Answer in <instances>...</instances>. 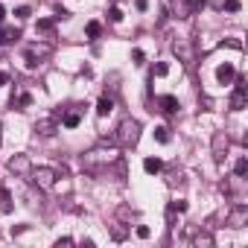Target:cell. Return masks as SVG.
<instances>
[{
	"instance_id": "cell-1",
	"label": "cell",
	"mask_w": 248,
	"mask_h": 248,
	"mask_svg": "<svg viewBox=\"0 0 248 248\" xmlns=\"http://www.w3.org/2000/svg\"><path fill=\"white\" fill-rule=\"evenodd\" d=\"M117 161H120V152L111 149V146H93V149H88V152L82 155V167H85L88 172L108 170V167L117 164Z\"/></svg>"
},
{
	"instance_id": "cell-2",
	"label": "cell",
	"mask_w": 248,
	"mask_h": 248,
	"mask_svg": "<svg viewBox=\"0 0 248 248\" xmlns=\"http://www.w3.org/2000/svg\"><path fill=\"white\" fill-rule=\"evenodd\" d=\"M114 140H117L120 146H126V149L138 146V140H140V123H138V120H132V117H126V120H123L120 126H117Z\"/></svg>"
},
{
	"instance_id": "cell-3",
	"label": "cell",
	"mask_w": 248,
	"mask_h": 248,
	"mask_svg": "<svg viewBox=\"0 0 248 248\" xmlns=\"http://www.w3.org/2000/svg\"><path fill=\"white\" fill-rule=\"evenodd\" d=\"M50 53H53V47H50V44H32V47H27L24 62H27V67H30V70H35L44 59H50Z\"/></svg>"
},
{
	"instance_id": "cell-4",
	"label": "cell",
	"mask_w": 248,
	"mask_h": 248,
	"mask_svg": "<svg viewBox=\"0 0 248 248\" xmlns=\"http://www.w3.org/2000/svg\"><path fill=\"white\" fill-rule=\"evenodd\" d=\"M30 181L35 184V187H41V190H53L56 187V172L50 170V167H32V172H30Z\"/></svg>"
},
{
	"instance_id": "cell-5",
	"label": "cell",
	"mask_w": 248,
	"mask_h": 248,
	"mask_svg": "<svg viewBox=\"0 0 248 248\" xmlns=\"http://www.w3.org/2000/svg\"><path fill=\"white\" fill-rule=\"evenodd\" d=\"M228 149H231V138H228V132H213V140H210V152H213V158H216L219 164L225 161Z\"/></svg>"
},
{
	"instance_id": "cell-6",
	"label": "cell",
	"mask_w": 248,
	"mask_h": 248,
	"mask_svg": "<svg viewBox=\"0 0 248 248\" xmlns=\"http://www.w3.org/2000/svg\"><path fill=\"white\" fill-rule=\"evenodd\" d=\"M6 170L15 172L18 178H30V172H32V161H30V155H15V158H9Z\"/></svg>"
},
{
	"instance_id": "cell-7",
	"label": "cell",
	"mask_w": 248,
	"mask_h": 248,
	"mask_svg": "<svg viewBox=\"0 0 248 248\" xmlns=\"http://www.w3.org/2000/svg\"><path fill=\"white\" fill-rule=\"evenodd\" d=\"M172 53H175L187 67H193L196 56H193V44H190V38H178V41H172Z\"/></svg>"
},
{
	"instance_id": "cell-8",
	"label": "cell",
	"mask_w": 248,
	"mask_h": 248,
	"mask_svg": "<svg viewBox=\"0 0 248 248\" xmlns=\"http://www.w3.org/2000/svg\"><path fill=\"white\" fill-rule=\"evenodd\" d=\"M225 222H228L231 228H245V225H248V204L236 202V207L225 216Z\"/></svg>"
},
{
	"instance_id": "cell-9",
	"label": "cell",
	"mask_w": 248,
	"mask_h": 248,
	"mask_svg": "<svg viewBox=\"0 0 248 248\" xmlns=\"http://www.w3.org/2000/svg\"><path fill=\"white\" fill-rule=\"evenodd\" d=\"M245 99H248L245 79H236V88H233V93H231V111H242V108H245Z\"/></svg>"
},
{
	"instance_id": "cell-10",
	"label": "cell",
	"mask_w": 248,
	"mask_h": 248,
	"mask_svg": "<svg viewBox=\"0 0 248 248\" xmlns=\"http://www.w3.org/2000/svg\"><path fill=\"white\" fill-rule=\"evenodd\" d=\"M56 129H59V114H53V117H41V120L35 123V132L44 135V138L56 135Z\"/></svg>"
},
{
	"instance_id": "cell-11",
	"label": "cell",
	"mask_w": 248,
	"mask_h": 248,
	"mask_svg": "<svg viewBox=\"0 0 248 248\" xmlns=\"http://www.w3.org/2000/svg\"><path fill=\"white\" fill-rule=\"evenodd\" d=\"M233 79H236V67H233V64L225 62V64L216 67V82H219V85H231Z\"/></svg>"
},
{
	"instance_id": "cell-12",
	"label": "cell",
	"mask_w": 248,
	"mask_h": 248,
	"mask_svg": "<svg viewBox=\"0 0 248 248\" xmlns=\"http://www.w3.org/2000/svg\"><path fill=\"white\" fill-rule=\"evenodd\" d=\"M79 123H82V111H79V108H76V111L62 114V126H64V129H76Z\"/></svg>"
},
{
	"instance_id": "cell-13",
	"label": "cell",
	"mask_w": 248,
	"mask_h": 248,
	"mask_svg": "<svg viewBox=\"0 0 248 248\" xmlns=\"http://www.w3.org/2000/svg\"><path fill=\"white\" fill-rule=\"evenodd\" d=\"M202 6H204V0H184V6L178 9V15H181V18H190V15H193L196 9H202Z\"/></svg>"
},
{
	"instance_id": "cell-14",
	"label": "cell",
	"mask_w": 248,
	"mask_h": 248,
	"mask_svg": "<svg viewBox=\"0 0 248 248\" xmlns=\"http://www.w3.org/2000/svg\"><path fill=\"white\" fill-rule=\"evenodd\" d=\"M158 105H161V111H164V114H175V111L181 108L175 96H161V99H158Z\"/></svg>"
},
{
	"instance_id": "cell-15",
	"label": "cell",
	"mask_w": 248,
	"mask_h": 248,
	"mask_svg": "<svg viewBox=\"0 0 248 248\" xmlns=\"http://www.w3.org/2000/svg\"><path fill=\"white\" fill-rule=\"evenodd\" d=\"M184 210H187V202H181V199H178V202H170V207H167V222L172 225V222H175V213H184Z\"/></svg>"
},
{
	"instance_id": "cell-16",
	"label": "cell",
	"mask_w": 248,
	"mask_h": 248,
	"mask_svg": "<svg viewBox=\"0 0 248 248\" xmlns=\"http://www.w3.org/2000/svg\"><path fill=\"white\" fill-rule=\"evenodd\" d=\"M111 111H114V99H111V96L105 93V96H102V99L96 102V114H99V117H108Z\"/></svg>"
},
{
	"instance_id": "cell-17",
	"label": "cell",
	"mask_w": 248,
	"mask_h": 248,
	"mask_svg": "<svg viewBox=\"0 0 248 248\" xmlns=\"http://www.w3.org/2000/svg\"><path fill=\"white\" fill-rule=\"evenodd\" d=\"M12 105H15V108H30V105H32V96H30L27 91H18V96H12Z\"/></svg>"
},
{
	"instance_id": "cell-18",
	"label": "cell",
	"mask_w": 248,
	"mask_h": 248,
	"mask_svg": "<svg viewBox=\"0 0 248 248\" xmlns=\"http://www.w3.org/2000/svg\"><path fill=\"white\" fill-rule=\"evenodd\" d=\"M143 170H146L149 175H158V172L164 170V164H161L158 158H146V161H143Z\"/></svg>"
},
{
	"instance_id": "cell-19",
	"label": "cell",
	"mask_w": 248,
	"mask_h": 248,
	"mask_svg": "<svg viewBox=\"0 0 248 248\" xmlns=\"http://www.w3.org/2000/svg\"><path fill=\"white\" fill-rule=\"evenodd\" d=\"M0 210H3V213H9V210H12V196H9V190H6V187H0Z\"/></svg>"
},
{
	"instance_id": "cell-20",
	"label": "cell",
	"mask_w": 248,
	"mask_h": 248,
	"mask_svg": "<svg viewBox=\"0 0 248 248\" xmlns=\"http://www.w3.org/2000/svg\"><path fill=\"white\" fill-rule=\"evenodd\" d=\"M111 236H114L117 242L126 239V228H123V222H111Z\"/></svg>"
},
{
	"instance_id": "cell-21",
	"label": "cell",
	"mask_w": 248,
	"mask_h": 248,
	"mask_svg": "<svg viewBox=\"0 0 248 248\" xmlns=\"http://www.w3.org/2000/svg\"><path fill=\"white\" fill-rule=\"evenodd\" d=\"M233 175H239V178L248 175V161H245V158H239V161L233 164Z\"/></svg>"
},
{
	"instance_id": "cell-22",
	"label": "cell",
	"mask_w": 248,
	"mask_h": 248,
	"mask_svg": "<svg viewBox=\"0 0 248 248\" xmlns=\"http://www.w3.org/2000/svg\"><path fill=\"white\" fill-rule=\"evenodd\" d=\"M99 32H102V27H99V21H91V24L85 27V35H88V38H96Z\"/></svg>"
},
{
	"instance_id": "cell-23",
	"label": "cell",
	"mask_w": 248,
	"mask_h": 248,
	"mask_svg": "<svg viewBox=\"0 0 248 248\" xmlns=\"http://www.w3.org/2000/svg\"><path fill=\"white\" fill-rule=\"evenodd\" d=\"M155 140H158V143H170V129H167V126H158V129H155Z\"/></svg>"
},
{
	"instance_id": "cell-24",
	"label": "cell",
	"mask_w": 248,
	"mask_h": 248,
	"mask_svg": "<svg viewBox=\"0 0 248 248\" xmlns=\"http://www.w3.org/2000/svg\"><path fill=\"white\" fill-rule=\"evenodd\" d=\"M167 184H170V187H178V184H184V178H181V170H170V178H167Z\"/></svg>"
},
{
	"instance_id": "cell-25",
	"label": "cell",
	"mask_w": 248,
	"mask_h": 248,
	"mask_svg": "<svg viewBox=\"0 0 248 248\" xmlns=\"http://www.w3.org/2000/svg\"><path fill=\"white\" fill-rule=\"evenodd\" d=\"M222 9H228V12H239L242 3H239V0H222Z\"/></svg>"
},
{
	"instance_id": "cell-26",
	"label": "cell",
	"mask_w": 248,
	"mask_h": 248,
	"mask_svg": "<svg viewBox=\"0 0 248 248\" xmlns=\"http://www.w3.org/2000/svg\"><path fill=\"white\" fill-rule=\"evenodd\" d=\"M108 18H111V24H120V21H123V12H120L117 6H111V9H108Z\"/></svg>"
},
{
	"instance_id": "cell-27",
	"label": "cell",
	"mask_w": 248,
	"mask_h": 248,
	"mask_svg": "<svg viewBox=\"0 0 248 248\" xmlns=\"http://www.w3.org/2000/svg\"><path fill=\"white\" fill-rule=\"evenodd\" d=\"M167 73H170V64L167 62H158L155 64V76H167Z\"/></svg>"
},
{
	"instance_id": "cell-28",
	"label": "cell",
	"mask_w": 248,
	"mask_h": 248,
	"mask_svg": "<svg viewBox=\"0 0 248 248\" xmlns=\"http://www.w3.org/2000/svg\"><path fill=\"white\" fill-rule=\"evenodd\" d=\"M135 233H138L140 239H149V236H152V231H149L146 225H138V228H135Z\"/></svg>"
},
{
	"instance_id": "cell-29",
	"label": "cell",
	"mask_w": 248,
	"mask_h": 248,
	"mask_svg": "<svg viewBox=\"0 0 248 248\" xmlns=\"http://www.w3.org/2000/svg\"><path fill=\"white\" fill-rule=\"evenodd\" d=\"M196 245H213V236L210 233H199L196 236Z\"/></svg>"
},
{
	"instance_id": "cell-30",
	"label": "cell",
	"mask_w": 248,
	"mask_h": 248,
	"mask_svg": "<svg viewBox=\"0 0 248 248\" xmlns=\"http://www.w3.org/2000/svg\"><path fill=\"white\" fill-rule=\"evenodd\" d=\"M15 15H18L21 21H27V18L32 15V12H30V6H18V9H15Z\"/></svg>"
},
{
	"instance_id": "cell-31",
	"label": "cell",
	"mask_w": 248,
	"mask_h": 248,
	"mask_svg": "<svg viewBox=\"0 0 248 248\" xmlns=\"http://www.w3.org/2000/svg\"><path fill=\"white\" fill-rule=\"evenodd\" d=\"M38 32H53V21H38Z\"/></svg>"
},
{
	"instance_id": "cell-32",
	"label": "cell",
	"mask_w": 248,
	"mask_h": 248,
	"mask_svg": "<svg viewBox=\"0 0 248 248\" xmlns=\"http://www.w3.org/2000/svg\"><path fill=\"white\" fill-rule=\"evenodd\" d=\"M132 59H135V64H143V50H135Z\"/></svg>"
},
{
	"instance_id": "cell-33",
	"label": "cell",
	"mask_w": 248,
	"mask_h": 248,
	"mask_svg": "<svg viewBox=\"0 0 248 248\" xmlns=\"http://www.w3.org/2000/svg\"><path fill=\"white\" fill-rule=\"evenodd\" d=\"M56 245H59V248H62V245H73V239H70V236H62V239H56Z\"/></svg>"
},
{
	"instance_id": "cell-34",
	"label": "cell",
	"mask_w": 248,
	"mask_h": 248,
	"mask_svg": "<svg viewBox=\"0 0 248 248\" xmlns=\"http://www.w3.org/2000/svg\"><path fill=\"white\" fill-rule=\"evenodd\" d=\"M135 6H138L140 12H146V9H149V3H146V0H135Z\"/></svg>"
},
{
	"instance_id": "cell-35",
	"label": "cell",
	"mask_w": 248,
	"mask_h": 248,
	"mask_svg": "<svg viewBox=\"0 0 248 248\" xmlns=\"http://www.w3.org/2000/svg\"><path fill=\"white\" fill-rule=\"evenodd\" d=\"M3 18H6V9H3V6H0V24H3Z\"/></svg>"
},
{
	"instance_id": "cell-36",
	"label": "cell",
	"mask_w": 248,
	"mask_h": 248,
	"mask_svg": "<svg viewBox=\"0 0 248 248\" xmlns=\"http://www.w3.org/2000/svg\"><path fill=\"white\" fill-rule=\"evenodd\" d=\"M3 82H6V73H0V85H3Z\"/></svg>"
},
{
	"instance_id": "cell-37",
	"label": "cell",
	"mask_w": 248,
	"mask_h": 248,
	"mask_svg": "<svg viewBox=\"0 0 248 248\" xmlns=\"http://www.w3.org/2000/svg\"><path fill=\"white\" fill-rule=\"evenodd\" d=\"M0 41H3V30H0Z\"/></svg>"
},
{
	"instance_id": "cell-38",
	"label": "cell",
	"mask_w": 248,
	"mask_h": 248,
	"mask_svg": "<svg viewBox=\"0 0 248 248\" xmlns=\"http://www.w3.org/2000/svg\"><path fill=\"white\" fill-rule=\"evenodd\" d=\"M0 140H3V135H0Z\"/></svg>"
},
{
	"instance_id": "cell-39",
	"label": "cell",
	"mask_w": 248,
	"mask_h": 248,
	"mask_svg": "<svg viewBox=\"0 0 248 248\" xmlns=\"http://www.w3.org/2000/svg\"><path fill=\"white\" fill-rule=\"evenodd\" d=\"M111 3H114V0H111Z\"/></svg>"
}]
</instances>
